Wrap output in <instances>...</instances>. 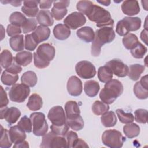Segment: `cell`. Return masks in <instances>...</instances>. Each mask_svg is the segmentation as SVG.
Returning <instances> with one entry per match:
<instances>
[{
    "label": "cell",
    "instance_id": "6da1fadb",
    "mask_svg": "<svg viewBox=\"0 0 148 148\" xmlns=\"http://www.w3.org/2000/svg\"><path fill=\"white\" fill-rule=\"evenodd\" d=\"M84 14L90 21L96 23L98 27H113L114 20L112 18L110 13L98 5L93 3Z\"/></svg>",
    "mask_w": 148,
    "mask_h": 148
},
{
    "label": "cell",
    "instance_id": "7a4b0ae2",
    "mask_svg": "<svg viewBox=\"0 0 148 148\" xmlns=\"http://www.w3.org/2000/svg\"><path fill=\"white\" fill-rule=\"evenodd\" d=\"M115 38V32L113 28L105 27L97 29L95 32V37L92 42L91 55L94 57L98 56L101 51V47L112 42Z\"/></svg>",
    "mask_w": 148,
    "mask_h": 148
},
{
    "label": "cell",
    "instance_id": "3957f363",
    "mask_svg": "<svg viewBox=\"0 0 148 148\" xmlns=\"http://www.w3.org/2000/svg\"><path fill=\"white\" fill-rule=\"evenodd\" d=\"M123 92L122 83L117 79H112L106 83L99 93L101 101L107 104L112 103Z\"/></svg>",
    "mask_w": 148,
    "mask_h": 148
},
{
    "label": "cell",
    "instance_id": "277c9868",
    "mask_svg": "<svg viewBox=\"0 0 148 148\" xmlns=\"http://www.w3.org/2000/svg\"><path fill=\"white\" fill-rule=\"evenodd\" d=\"M125 138L116 130L105 131L102 135V141L104 145L111 148H120L123 146Z\"/></svg>",
    "mask_w": 148,
    "mask_h": 148
},
{
    "label": "cell",
    "instance_id": "5b68a950",
    "mask_svg": "<svg viewBox=\"0 0 148 148\" xmlns=\"http://www.w3.org/2000/svg\"><path fill=\"white\" fill-rule=\"evenodd\" d=\"M32 124L33 134L38 136L45 135L48 131L47 123L45 115L41 112H34L29 117Z\"/></svg>",
    "mask_w": 148,
    "mask_h": 148
},
{
    "label": "cell",
    "instance_id": "8992f818",
    "mask_svg": "<svg viewBox=\"0 0 148 148\" xmlns=\"http://www.w3.org/2000/svg\"><path fill=\"white\" fill-rule=\"evenodd\" d=\"M43 148L67 147V142L64 136L57 135L51 131L43 135L40 145Z\"/></svg>",
    "mask_w": 148,
    "mask_h": 148
},
{
    "label": "cell",
    "instance_id": "52a82bcc",
    "mask_svg": "<svg viewBox=\"0 0 148 148\" xmlns=\"http://www.w3.org/2000/svg\"><path fill=\"white\" fill-rule=\"evenodd\" d=\"M30 94L29 87L23 83L14 84L9 91L10 99L14 102H23Z\"/></svg>",
    "mask_w": 148,
    "mask_h": 148
},
{
    "label": "cell",
    "instance_id": "ba28073f",
    "mask_svg": "<svg viewBox=\"0 0 148 148\" xmlns=\"http://www.w3.org/2000/svg\"><path fill=\"white\" fill-rule=\"evenodd\" d=\"M77 75L84 79H91L96 74V69L94 65L90 61H81L77 62L75 66Z\"/></svg>",
    "mask_w": 148,
    "mask_h": 148
},
{
    "label": "cell",
    "instance_id": "9c48e42d",
    "mask_svg": "<svg viewBox=\"0 0 148 148\" xmlns=\"http://www.w3.org/2000/svg\"><path fill=\"white\" fill-rule=\"evenodd\" d=\"M47 117L52 124L55 125H62L66 123V114L64 109L61 106L51 108L48 113Z\"/></svg>",
    "mask_w": 148,
    "mask_h": 148
},
{
    "label": "cell",
    "instance_id": "30bf717a",
    "mask_svg": "<svg viewBox=\"0 0 148 148\" xmlns=\"http://www.w3.org/2000/svg\"><path fill=\"white\" fill-rule=\"evenodd\" d=\"M113 74H114L119 77H124L128 75L129 68L123 61L119 59H113L105 64Z\"/></svg>",
    "mask_w": 148,
    "mask_h": 148
},
{
    "label": "cell",
    "instance_id": "8fae6325",
    "mask_svg": "<svg viewBox=\"0 0 148 148\" xmlns=\"http://www.w3.org/2000/svg\"><path fill=\"white\" fill-rule=\"evenodd\" d=\"M86 22V18L84 14L78 12H74L70 13L64 20V24L73 30L83 26Z\"/></svg>",
    "mask_w": 148,
    "mask_h": 148
},
{
    "label": "cell",
    "instance_id": "7c38bea8",
    "mask_svg": "<svg viewBox=\"0 0 148 148\" xmlns=\"http://www.w3.org/2000/svg\"><path fill=\"white\" fill-rule=\"evenodd\" d=\"M36 56L46 62L52 61L55 56L56 50L53 46L49 43H43L38 46L36 52H35Z\"/></svg>",
    "mask_w": 148,
    "mask_h": 148
},
{
    "label": "cell",
    "instance_id": "4fadbf2b",
    "mask_svg": "<svg viewBox=\"0 0 148 148\" xmlns=\"http://www.w3.org/2000/svg\"><path fill=\"white\" fill-rule=\"evenodd\" d=\"M21 116V112L16 107L1 108V119H5L10 124H14Z\"/></svg>",
    "mask_w": 148,
    "mask_h": 148
},
{
    "label": "cell",
    "instance_id": "5bb4252c",
    "mask_svg": "<svg viewBox=\"0 0 148 148\" xmlns=\"http://www.w3.org/2000/svg\"><path fill=\"white\" fill-rule=\"evenodd\" d=\"M66 88L68 93L73 97L80 95L83 90L82 82L76 76H71L67 82Z\"/></svg>",
    "mask_w": 148,
    "mask_h": 148
},
{
    "label": "cell",
    "instance_id": "9a60e30c",
    "mask_svg": "<svg viewBox=\"0 0 148 148\" xmlns=\"http://www.w3.org/2000/svg\"><path fill=\"white\" fill-rule=\"evenodd\" d=\"M122 12L130 16L138 14L140 12V7L137 1H125L121 4Z\"/></svg>",
    "mask_w": 148,
    "mask_h": 148
},
{
    "label": "cell",
    "instance_id": "2e32d148",
    "mask_svg": "<svg viewBox=\"0 0 148 148\" xmlns=\"http://www.w3.org/2000/svg\"><path fill=\"white\" fill-rule=\"evenodd\" d=\"M9 134L12 143H17L25 140L26 134L25 131L21 129L18 125H14L10 128Z\"/></svg>",
    "mask_w": 148,
    "mask_h": 148
},
{
    "label": "cell",
    "instance_id": "e0dca14e",
    "mask_svg": "<svg viewBox=\"0 0 148 148\" xmlns=\"http://www.w3.org/2000/svg\"><path fill=\"white\" fill-rule=\"evenodd\" d=\"M53 34L57 39L64 40L69 37L71 30L65 24H58L54 27Z\"/></svg>",
    "mask_w": 148,
    "mask_h": 148
},
{
    "label": "cell",
    "instance_id": "ac0fdd59",
    "mask_svg": "<svg viewBox=\"0 0 148 148\" xmlns=\"http://www.w3.org/2000/svg\"><path fill=\"white\" fill-rule=\"evenodd\" d=\"M31 34L35 40L39 43L49 39L50 35V30L47 27L39 25Z\"/></svg>",
    "mask_w": 148,
    "mask_h": 148
},
{
    "label": "cell",
    "instance_id": "d6986e66",
    "mask_svg": "<svg viewBox=\"0 0 148 148\" xmlns=\"http://www.w3.org/2000/svg\"><path fill=\"white\" fill-rule=\"evenodd\" d=\"M38 23L42 26L48 27L53 25L54 20L51 13L48 10H41L36 16Z\"/></svg>",
    "mask_w": 148,
    "mask_h": 148
},
{
    "label": "cell",
    "instance_id": "ffe728a7",
    "mask_svg": "<svg viewBox=\"0 0 148 148\" xmlns=\"http://www.w3.org/2000/svg\"><path fill=\"white\" fill-rule=\"evenodd\" d=\"M76 35L79 38L86 43L92 42L95 37V32L93 29L88 26L83 27L79 29L76 32Z\"/></svg>",
    "mask_w": 148,
    "mask_h": 148
},
{
    "label": "cell",
    "instance_id": "44dd1931",
    "mask_svg": "<svg viewBox=\"0 0 148 148\" xmlns=\"http://www.w3.org/2000/svg\"><path fill=\"white\" fill-rule=\"evenodd\" d=\"M100 88L99 83L93 80L86 82L84 84V91L86 94L90 97H95Z\"/></svg>",
    "mask_w": 148,
    "mask_h": 148
},
{
    "label": "cell",
    "instance_id": "7402d4cb",
    "mask_svg": "<svg viewBox=\"0 0 148 148\" xmlns=\"http://www.w3.org/2000/svg\"><path fill=\"white\" fill-rule=\"evenodd\" d=\"M43 105V101L40 96L38 94H32L28 99L27 103L28 108L32 111H37L40 109Z\"/></svg>",
    "mask_w": 148,
    "mask_h": 148
},
{
    "label": "cell",
    "instance_id": "603a6c76",
    "mask_svg": "<svg viewBox=\"0 0 148 148\" xmlns=\"http://www.w3.org/2000/svg\"><path fill=\"white\" fill-rule=\"evenodd\" d=\"M66 118H71L80 114V110L77 103L76 101H69L65 105Z\"/></svg>",
    "mask_w": 148,
    "mask_h": 148
},
{
    "label": "cell",
    "instance_id": "cb8c5ba5",
    "mask_svg": "<svg viewBox=\"0 0 148 148\" xmlns=\"http://www.w3.org/2000/svg\"><path fill=\"white\" fill-rule=\"evenodd\" d=\"M16 62L21 66H26L32 60V54L30 51H22L18 52L14 57Z\"/></svg>",
    "mask_w": 148,
    "mask_h": 148
},
{
    "label": "cell",
    "instance_id": "d4e9b609",
    "mask_svg": "<svg viewBox=\"0 0 148 148\" xmlns=\"http://www.w3.org/2000/svg\"><path fill=\"white\" fill-rule=\"evenodd\" d=\"M21 81L22 83L28 86V87H33L37 83L38 78L36 74L32 71H27L21 76Z\"/></svg>",
    "mask_w": 148,
    "mask_h": 148
},
{
    "label": "cell",
    "instance_id": "484cf974",
    "mask_svg": "<svg viewBox=\"0 0 148 148\" xmlns=\"http://www.w3.org/2000/svg\"><path fill=\"white\" fill-rule=\"evenodd\" d=\"M140 129L138 125L135 123H129L123 127V132L125 135L130 138L138 136L140 134Z\"/></svg>",
    "mask_w": 148,
    "mask_h": 148
},
{
    "label": "cell",
    "instance_id": "4316f807",
    "mask_svg": "<svg viewBox=\"0 0 148 148\" xmlns=\"http://www.w3.org/2000/svg\"><path fill=\"white\" fill-rule=\"evenodd\" d=\"M102 124L105 127H112L117 123V117L114 112L108 111L101 117Z\"/></svg>",
    "mask_w": 148,
    "mask_h": 148
},
{
    "label": "cell",
    "instance_id": "83f0119b",
    "mask_svg": "<svg viewBox=\"0 0 148 148\" xmlns=\"http://www.w3.org/2000/svg\"><path fill=\"white\" fill-rule=\"evenodd\" d=\"M10 47L15 51H23L24 49L23 35H18L12 36L9 39Z\"/></svg>",
    "mask_w": 148,
    "mask_h": 148
},
{
    "label": "cell",
    "instance_id": "f1b7e54d",
    "mask_svg": "<svg viewBox=\"0 0 148 148\" xmlns=\"http://www.w3.org/2000/svg\"><path fill=\"white\" fill-rule=\"evenodd\" d=\"M144 71L145 66L143 65L138 64H132L130 66L128 75L131 80L136 81L139 79L141 74Z\"/></svg>",
    "mask_w": 148,
    "mask_h": 148
},
{
    "label": "cell",
    "instance_id": "f546056e",
    "mask_svg": "<svg viewBox=\"0 0 148 148\" xmlns=\"http://www.w3.org/2000/svg\"><path fill=\"white\" fill-rule=\"evenodd\" d=\"M66 123L69 127L74 131H80L84 127V121L80 114L66 119Z\"/></svg>",
    "mask_w": 148,
    "mask_h": 148
},
{
    "label": "cell",
    "instance_id": "4dcf8cb0",
    "mask_svg": "<svg viewBox=\"0 0 148 148\" xmlns=\"http://www.w3.org/2000/svg\"><path fill=\"white\" fill-rule=\"evenodd\" d=\"M1 80L2 83L5 85H14L18 80V74L13 73L5 70L2 72Z\"/></svg>",
    "mask_w": 148,
    "mask_h": 148
},
{
    "label": "cell",
    "instance_id": "1f68e13d",
    "mask_svg": "<svg viewBox=\"0 0 148 148\" xmlns=\"http://www.w3.org/2000/svg\"><path fill=\"white\" fill-rule=\"evenodd\" d=\"M98 77L100 82L107 83L113 77V73L106 65L101 66L98 69Z\"/></svg>",
    "mask_w": 148,
    "mask_h": 148
},
{
    "label": "cell",
    "instance_id": "d6a6232c",
    "mask_svg": "<svg viewBox=\"0 0 148 148\" xmlns=\"http://www.w3.org/2000/svg\"><path fill=\"white\" fill-rule=\"evenodd\" d=\"M109 109L108 104L99 101H96L92 106V111L95 115H102Z\"/></svg>",
    "mask_w": 148,
    "mask_h": 148
},
{
    "label": "cell",
    "instance_id": "836d02e7",
    "mask_svg": "<svg viewBox=\"0 0 148 148\" xmlns=\"http://www.w3.org/2000/svg\"><path fill=\"white\" fill-rule=\"evenodd\" d=\"M147 51V47L143 46V45L139 42H138V43L130 50V52L132 57L138 59L143 58Z\"/></svg>",
    "mask_w": 148,
    "mask_h": 148
},
{
    "label": "cell",
    "instance_id": "e575fe53",
    "mask_svg": "<svg viewBox=\"0 0 148 148\" xmlns=\"http://www.w3.org/2000/svg\"><path fill=\"white\" fill-rule=\"evenodd\" d=\"M1 57V65L2 68L7 69L9 67L13 61L14 57L12 54L8 50H3L0 55Z\"/></svg>",
    "mask_w": 148,
    "mask_h": 148
},
{
    "label": "cell",
    "instance_id": "d590c367",
    "mask_svg": "<svg viewBox=\"0 0 148 148\" xmlns=\"http://www.w3.org/2000/svg\"><path fill=\"white\" fill-rule=\"evenodd\" d=\"M122 42L124 46L127 49L131 50L138 43L139 41L138 38L136 35L130 33L128 34L127 35L124 36V37L122 39Z\"/></svg>",
    "mask_w": 148,
    "mask_h": 148
},
{
    "label": "cell",
    "instance_id": "8d00e7d4",
    "mask_svg": "<svg viewBox=\"0 0 148 148\" xmlns=\"http://www.w3.org/2000/svg\"><path fill=\"white\" fill-rule=\"evenodd\" d=\"M12 142L10 140L9 131L1 125V139L0 147L2 148H9L11 147Z\"/></svg>",
    "mask_w": 148,
    "mask_h": 148
},
{
    "label": "cell",
    "instance_id": "74e56055",
    "mask_svg": "<svg viewBox=\"0 0 148 148\" xmlns=\"http://www.w3.org/2000/svg\"><path fill=\"white\" fill-rule=\"evenodd\" d=\"M25 16L19 12H14L11 14L9 17V21L12 24L22 27L23 24L26 21Z\"/></svg>",
    "mask_w": 148,
    "mask_h": 148
},
{
    "label": "cell",
    "instance_id": "f35d334b",
    "mask_svg": "<svg viewBox=\"0 0 148 148\" xmlns=\"http://www.w3.org/2000/svg\"><path fill=\"white\" fill-rule=\"evenodd\" d=\"M116 112L120 121L123 124H129L134 120V117L131 113H126L121 109H117Z\"/></svg>",
    "mask_w": 148,
    "mask_h": 148
},
{
    "label": "cell",
    "instance_id": "ab89813d",
    "mask_svg": "<svg viewBox=\"0 0 148 148\" xmlns=\"http://www.w3.org/2000/svg\"><path fill=\"white\" fill-rule=\"evenodd\" d=\"M123 19L127 23L129 26L130 31H137L141 27V20L138 17H125Z\"/></svg>",
    "mask_w": 148,
    "mask_h": 148
},
{
    "label": "cell",
    "instance_id": "60d3db41",
    "mask_svg": "<svg viewBox=\"0 0 148 148\" xmlns=\"http://www.w3.org/2000/svg\"><path fill=\"white\" fill-rule=\"evenodd\" d=\"M134 92L135 96L139 99H145L148 97V89H146L142 87L139 82L135 84L134 86Z\"/></svg>",
    "mask_w": 148,
    "mask_h": 148
},
{
    "label": "cell",
    "instance_id": "b9f144b4",
    "mask_svg": "<svg viewBox=\"0 0 148 148\" xmlns=\"http://www.w3.org/2000/svg\"><path fill=\"white\" fill-rule=\"evenodd\" d=\"M17 125L26 132L30 133L32 132V122L30 118L27 116H24L18 121Z\"/></svg>",
    "mask_w": 148,
    "mask_h": 148
},
{
    "label": "cell",
    "instance_id": "7bdbcfd3",
    "mask_svg": "<svg viewBox=\"0 0 148 148\" xmlns=\"http://www.w3.org/2000/svg\"><path fill=\"white\" fill-rule=\"evenodd\" d=\"M37 24L36 20L34 18L27 19L21 27L23 33L27 34L35 30V29L37 28Z\"/></svg>",
    "mask_w": 148,
    "mask_h": 148
},
{
    "label": "cell",
    "instance_id": "ee69618b",
    "mask_svg": "<svg viewBox=\"0 0 148 148\" xmlns=\"http://www.w3.org/2000/svg\"><path fill=\"white\" fill-rule=\"evenodd\" d=\"M116 32L120 36H125L130 32L129 26L124 19L119 21L116 25Z\"/></svg>",
    "mask_w": 148,
    "mask_h": 148
},
{
    "label": "cell",
    "instance_id": "f6af8a7d",
    "mask_svg": "<svg viewBox=\"0 0 148 148\" xmlns=\"http://www.w3.org/2000/svg\"><path fill=\"white\" fill-rule=\"evenodd\" d=\"M135 120L140 124H146L147 121V110L144 109H138L135 111Z\"/></svg>",
    "mask_w": 148,
    "mask_h": 148
},
{
    "label": "cell",
    "instance_id": "bcb514c9",
    "mask_svg": "<svg viewBox=\"0 0 148 148\" xmlns=\"http://www.w3.org/2000/svg\"><path fill=\"white\" fill-rule=\"evenodd\" d=\"M38 43L35 40L32 34L25 36V48L28 51H34L37 47Z\"/></svg>",
    "mask_w": 148,
    "mask_h": 148
},
{
    "label": "cell",
    "instance_id": "7dc6e473",
    "mask_svg": "<svg viewBox=\"0 0 148 148\" xmlns=\"http://www.w3.org/2000/svg\"><path fill=\"white\" fill-rule=\"evenodd\" d=\"M69 125L67 123L62 125H55L52 124L50 126L51 131L57 135L65 136L69 130Z\"/></svg>",
    "mask_w": 148,
    "mask_h": 148
},
{
    "label": "cell",
    "instance_id": "c3c4849f",
    "mask_svg": "<svg viewBox=\"0 0 148 148\" xmlns=\"http://www.w3.org/2000/svg\"><path fill=\"white\" fill-rule=\"evenodd\" d=\"M65 136L67 142V147H74V146L78 139L77 134L72 131H70L66 133Z\"/></svg>",
    "mask_w": 148,
    "mask_h": 148
},
{
    "label": "cell",
    "instance_id": "681fc988",
    "mask_svg": "<svg viewBox=\"0 0 148 148\" xmlns=\"http://www.w3.org/2000/svg\"><path fill=\"white\" fill-rule=\"evenodd\" d=\"M67 12L68 10L66 8L60 9L53 6L51 9V14L56 20H61L67 14Z\"/></svg>",
    "mask_w": 148,
    "mask_h": 148
},
{
    "label": "cell",
    "instance_id": "f907efd6",
    "mask_svg": "<svg viewBox=\"0 0 148 148\" xmlns=\"http://www.w3.org/2000/svg\"><path fill=\"white\" fill-rule=\"evenodd\" d=\"M92 4L93 3L90 1H80L77 3L76 8L84 14Z\"/></svg>",
    "mask_w": 148,
    "mask_h": 148
},
{
    "label": "cell",
    "instance_id": "816d5d0a",
    "mask_svg": "<svg viewBox=\"0 0 148 148\" xmlns=\"http://www.w3.org/2000/svg\"><path fill=\"white\" fill-rule=\"evenodd\" d=\"M6 32L9 36H14L16 35H19L21 33V29L20 27L10 24L8 25L7 29H6Z\"/></svg>",
    "mask_w": 148,
    "mask_h": 148
},
{
    "label": "cell",
    "instance_id": "f5cc1de1",
    "mask_svg": "<svg viewBox=\"0 0 148 148\" xmlns=\"http://www.w3.org/2000/svg\"><path fill=\"white\" fill-rule=\"evenodd\" d=\"M21 11L28 17H34L37 16L39 12L38 7L36 8H28L23 6L21 8Z\"/></svg>",
    "mask_w": 148,
    "mask_h": 148
},
{
    "label": "cell",
    "instance_id": "db71d44e",
    "mask_svg": "<svg viewBox=\"0 0 148 148\" xmlns=\"http://www.w3.org/2000/svg\"><path fill=\"white\" fill-rule=\"evenodd\" d=\"M34 63L36 68L40 69L45 68L47 67L50 64V62H46L39 58L36 56L35 53H34Z\"/></svg>",
    "mask_w": 148,
    "mask_h": 148
},
{
    "label": "cell",
    "instance_id": "11a10c76",
    "mask_svg": "<svg viewBox=\"0 0 148 148\" xmlns=\"http://www.w3.org/2000/svg\"><path fill=\"white\" fill-rule=\"evenodd\" d=\"M6 70L8 72H11V73L18 74V73H19L20 72H21L22 68L20 65H18L16 62V61L15 60V58L14 57L12 64H11V65L9 67H8L7 69H6Z\"/></svg>",
    "mask_w": 148,
    "mask_h": 148
},
{
    "label": "cell",
    "instance_id": "9f6ffc18",
    "mask_svg": "<svg viewBox=\"0 0 148 148\" xmlns=\"http://www.w3.org/2000/svg\"><path fill=\"white\" fill-rule=\"evenodd\" d=\"M1 93H0V108L6 107L9 103V99L7 97V94L3 88L1 86Z\"/></svg>",
    "mask_w": 148,
    "mask_h": 148
},
{
    "label": "cell",
    "instance_id": "6f0895ef",
    "mask_svg": "<svg viewBox=\"0 0 148 148\" xmlns=\"http://www.w3.org/2000/svg\"><path fill=\"white\" fill-rule=\"evenodd\" d=\"M69 1H56L53 2V5L56 8L65 9L69 6Z\"/></svg>",
    "mask_w": 148,
    "mask_h": 148
},
{
    "label": "cell",
    "instance_id": "680465c9",
    "mask_svg": "<svg viewBox=\"0 0 148 148\" xmlns=\"http://www.w3.org/2000/svg\"><path fill=\"white\" fill-rule=\"evenodd\" d=\"M54 1H40L39 2V7L42 9H49L51 6L52 3H53Z\"/></svg>",
    "mask_w": 148,
    "mask_h": 148
},
{
    "label": "cell",
    "instance_id": "91938a15",
    "mask_svg": "<svg viewBox=\"0 0 148 148\" xmlns=\"http://www.w3.org/2000/svg\"><path fill=\"white\" fill-rule=\"evenodd\" d=\"M39 1H24V6L28 8H36L38 7Z\"/></svg>",
    "mask_w": 148,
    "mask_h": 148
},
{
    "label": "cell",
    "instance_id": "94428289",
    "mask_svg": "<svg viewBox=\"0 0 148 148\" xmlns=\"http://www.w3.org/2000/svg\"><path fill=\"white\" fill-rule=\"evenodd\" d=\"M74 147H88V146L85 141L80 138H78L76 144L74 146Z\"/></svg>",
    "mask_w": 148,
    "mask_h": 148
},
{
    "label": "cell",
    "instance_id": "6125c7cd",
    "mask_svg": "<svg viewBox=\"0 0 148 148\" xmlns=\"http://www.w3.org/2000/svg\"><path fill=\"white\" fill-rule=\"evenodd\" d=\"M140 84L142 87H143L146 89H148V81H147V75H145L142 76L139 82Z\"/></svg>",
    "mask_w": 148,
    "mask_h": 148
},
{
    "label": "cell",
    "instance_id": "be15d7a7",
    "mask_svg": "<svg viewBox=\"0 0 148 148\" xmlns=\"http://www.w3.org/2000/svg\"><path fill=\"white\" fill-rule=\"evenodd\" d=\"M140 39L146 45H147V30H142L140 33Z\"/></svg>",
    "mask_w": 148,
    "mask_h": 148
},
{
    "label": "cell",
    "instance_id": "e7e4bbea",
    "mask_svg": "<svg viewBox=\"0 0 148 148\" xmlns=\"http://www.w3.org/2000/svg\"><path fill=\"white\" fill-rule=\"evenodd\" d=\"M29 145H28V142L25 141V140H23L21 142H19V143H15L14 145L13 146V147L16 148V147H17V148H19V147H29Z\"/></svg>",
    "mask_w": 148,
    "mask_h": 148
},
{
    "label": "cell",
    "instance_id": "03108f58",
    "mask_svg": "<svg viewBox=\"0 0 148 148\" xmlns=\"http://www.w3.org/2000/svg\"><path fill=\"white\" fill-rule=\"evenodd\" d=\"M1 2L3 3H9L12 6H20L22 3L21 1H5V2L1 1Z\"/></svg>",
    "mask_w": 148,
    "mask_h": 148
},
{
    "label": "cell",
    "instance_id": "003e7915",
    "mask_svg": "<svg viewBox=\"0 0 148 148\" xmlns=\"http://www.w3.org/2000/svg\"><path fill=\"white\" fill-rule=\"evenodd\" d=\"M97 2L104 6H109L110 3V1H97Z\"/></svg>",
    "mask_w": 148,
    "mask_h": 148
}]
</instances>
